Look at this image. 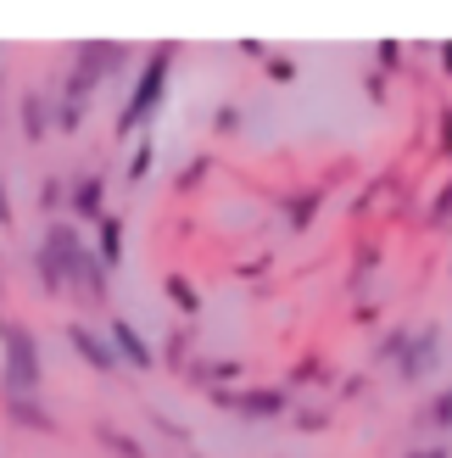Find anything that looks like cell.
Returning <instances> with one entry per match:
<instances>
[{"label":"cell","instance_id":"5b68a950","mask_svg":"<svg viewBox=\"0 0 452 458\" xmlns=\"http://www.w3.org/2000/svg\"><path fill=\"white\" fill-rule=\"evenodd\" d=\"M218 408H230L240 420H280L290 414V386H223V392H207Z\"/></svg>","mask_w":452,"mask_h":458},{"label":"cell","instance_id":"83f0119b","mask_svg":"<svg viewBox=\"0 0 452 458\" xmlns=\"http://www.w3.org/2000/svg\"><path fill=\"white\" fill-rule=\"evenodd\" d=\"M374 263H380V246H357V280H364Z\"/></svg>","mask_w":452,"mask_h":458},{"label":"cell","instance_id":"52a82bcc","mask_svg":"<svg viewBox=\"0 0 452 458\" xmlns=\"http://www.w3.org/2000/svg\"><path fill=\"white\" fill-rule=\"evenodd\" d=\"M67 213L84 218V224H101L106 218V174L101 168H84L67 179Z\"/></svg>","mask_w":452,"mask_h":458},{"label":"cell","instance_id":"1f68e13d","mask_svg":"<svg viewBox=\"0 0 452 458\" xmlns=\"http://www.w3.org/2000/svg\"><path fill=\"white\" fill-rule=\"evenodd\" d=\"M408 458H447V447H441V442H436V447H414Z\"/></svg>","mask_w":452,"mask_h":458},{"label":"cell","instance_id":"6da1fadb","mask_svg":"<svg viewBox=\"0 0 452 458\" xmlns=\"http://www.w3.org/2000/svg\"><path fill=\"white\" fill-rule=\"evenodd\" d=\"M34 274H39L45 296H67V291H73L79 302H96V308L106 302V268L96 263V246L79 235L73 218H51V224H45V235L34 246Z\"/></svg>","mask_w":452,"mask_h":458},{"label":"cell","instance_id":"d6a6232c","mask_svg":"<svg viewBox=\"0 0 452 458\" xmlns=\"http://www.w3.org/2000/svg\"><path fill=\"white\" fill-rule=\"evenodd\" d=\"M436 56H441V67H447V79H452V39H447V45H436Z\"/></svg>","mask_w":452,"mask_h":458},{"label":"cell","instance_id":"836d02e7","mask_svg":"<svg viewBox=\"0 0 452 458\" xmlns=\"http://www.w3.org/2000/svg\"><path fill=\"white\" fill-rule=\"evenodd\" d=\"M0 224H12V196H6V185H0Z\"/></svg>","mask_w":452,"mask_h":458},{"label":"cell","instance_id":"603a6c76","mask_svg":"<svg viewBox=\"0 0 452 458\" xmlns=\"http://www.w3.org/2000/svg\"><path fill=\"white\" fill-rule=\"evenodd\" d=\"M207 174H213V157H190V168L173 179V191H196V185H201Z\"/></svg>","mask_w":452,"mask_h":458},{"label":"cell","instance_id":"2e32d148","mask_svg":"<svg viewBox=\"0 0 452 458\" xmlns=\"http://www.w3.org/2000/svg\"><path fill=\"white\" fill-rule=\"evenodd\" d=\"M190 347H196V335L179 325V330H168V335H163V358H156V363H168V369L185 375V369H190Z\"/></svg>","mask_w":452,"mask_h":458},{"label":"cell","instance_id":"484cf974","mask_svg":"<svg viewBox=\"0 0 452 458\" xmlns=\"http://www.w3.org/2000/svg\"><path fill=\"white\" fill-rule=\"evenodd\" d=\"M447 218H452V185H447V191L436 196V208H431V229H441Z\"/></svg>","mask_w":452,"mask_h":458},{"label":"cell","instance_id":"7c38bea8","mask_svg":"<svg viewBox=\"0 0 452 458\" xmlns=\"http://www.w3.org/2000/svg\"><path fill=\"white\" fill-rule=\"evenodd\" d=\"M51 112H56V101L45 96V89H29V96H22V106H17L22 140H45V134H51Z\"/></svg>","mask_w":452,"mask_h":458},{"label":"cell","instance_id":"f1b7e54d","mask_svg":"<svg viewBox=\"0 0 452 458\" xmlns=\"http://www.w3.org/2000/svg\"><path fill=\"white\" fill-rule=\"evenodd\" d=\"M151 420H156V430H163V437H173V442H185V437H190V430L179 425V420H163V414H151Z\"/></svg>","mask_w":452,"mask_h":458},{"label":"cell","instance_id":"d6986e66","mask_svg":"<svg viewBox=\"0 0 452 458\" xmlns=\"http://www.w3.org/2000/svg\"><path fill=\"white\" fill-rule=\"evenodd\" d=\"M424 425H431V430H452V386H441V392L431 397V408H424Z\"/></svg>","mask_w":452,"mask_h":458},{"label":"cell","instance_id":"8fae6325","mask_svg":"<svg viewBox=\"0 0 452 458\" xmlns=\"http://www.w3.org/2000/svg\"><path fill=\"white\" fill-rule=\"evenodd\" d=\"M6 420L12 425H22V430H34V437H56V414L45 408L39 397H6Z\"/></svg>","mask_w":452,"mask_h":458},{"label":"cell","instance_id":"277c9868","mask_svg":"<svg viewBox=\"0 0 452 458\" xmlns=\"http://www.w3.org/2000/svg\"><path fill=\"white\" fill-rule=\"evenodd\" d=\"M0 352H6V369H0L6 397H39V386H45L39 335L29 325H17V318H6V325H0Z\"/></svg>","mask_w":452,"mask_h":458},{"label":"cell","instance_id":"e575fe53","mask_svg":"<svg viewBox=\"0 0 452 458\" xmlns=\"http://www.w3.org/2000/svg\"><path fill=\"white\" fill-rule=\"evenodd\" d=\"M0 106H6V73H0Z\"/></svg>","mask_w":452,"mask_h":458},{"label":"cell","instance_id":"9a60e30c","mask_svg":"<svg viewBox=\"0 0 452 458\" xmlns=\"http://www.w3.org/2000/svg\"><path fill=\"white\" fill-rule=\"evenodd\" d=\"M319 208H324V196H319V191L285 196V229H297V235H302V229H307L313 218H319Z\"/></svg>","mask_w":452,"mask_h":458},{"label":"cell","instance_id":"4fadbf2b","mask_svg":"<svg viewBox=\"0 0 452 458\" xmlns=\"http://www.w3.org/2000/svg\"><path fill=\"white\" fill-rule=\"evenodd\" d=\"M96 263L112 274V268H123V218L118 213H106L96 224Z\"/></svg>","mask_w":452,"mask_h":458},{"label":"cell","instance_id":"7402d4cb","mask_svg":"<svg viewBox=\"0 0 452 458\" xmlns=\"http://www.w3.org/2000/svg\"><path fill=\"white\" fill-rule=\"evenodd\" d=\"M408 335H414V330H391V335H380L374 363H397V358H402V347H408Z\"/></svg>","mask_w":452,"mask_h":458},{"label":"cell","instance_id":"4316f807","mask_svg":"<svg viewBox=\"0 0 452 458\" xmlns=\"http://www.w3.org/2000/svg\"><path fill=\"white\" fill-rule=\"evenodd\" d=\"M324 420H330L324 408H297V425H302V430H324Z\"/></svg>","mask_w":452,"mask_h":458},{"label":"cell","instance_id":"d590c367","mask_svg":"<svg viewBox=\"0 0 452 458\" xmlns=\"http://www.w3.org/2000/svg\"><path fill=\"white\" fill-rule=\"evenodd\" d=\"M0 325H6V318H0Z\"/></svg>","mask_w":452,"mask_h":458},{"label":"cell","instance_id":"ffe728a7","mask_svg":"<svg viewBox=\"0 0 452 458\" xmlns=\"http://www.w3.org/2000/svg\"><path fill=\"white\" fill-rule=\"evenodd\" d=\"M51 129H56V134H79V129H84V106H79V101H56Z\"/></svg>","mask_w":452,"mask_h":458},{"label":"cell","instance_id":"8d00e7d4","mask_svg":"<svg viewBox=\"0 0 452 458\" xmlns=\"http://www.w3.org/2000/svg\"><path fill=\"white\" fill-rule=\"evenodd\" d=\"M196 458H201V453H196Z\"/></svg>","mask_w":452,"mask_h":458},{"label":"cell","instance_id":"d4e9b609","mask_svg":"<svg viewBox=\"0 0 452 458\" xmlns=\"http://www.w3.org/2000/svg\"><path fill=\"white\" fill-rule=\"evenodd\" d=\"M213 129H218V134H235V129H240V106H218V112H213Z\"/></svg>","mask_w":452,"mask_h":458},{"label":"cell","instance_id":"4dcf8cb0","mask_svg":"<svg viewBox=\"0 0 452 458\" xmlns=\"http://www.w3.org/2000/svg\"><path fill=\"white\" fill-rule=\"evenodd\" d=\"M240 51H246V56H257V62H268V45H263V39H240Z\"/></svg>","mask_w":452,"mask_h":458},{"label":"cell","instance_id":"ac0fdd59","mask_svg":"<svg viewBox=\"0 0 452 458\" xmlns=\"http://www.w3.org/2000/svg\"><path fill=\"white\" fill-rule=\"evenodd\" d=\"M151 163H156V140H151V134H146V140L134 146V157H129V168H123V179H129V185H140V179L151 174Z\"/></svg>","mask_w":452,"mask_h":458},{"label":"cell","instance_id":"3957f363","mask_svg":"<svg viewBox=\"0 0 452 458\" xmlns=\"http://www.w3.org/2000/svg\"><path fill=\"white\" fill-rule=\"evenodd\" d=\"M173 56H179V45H151V56H146V67L134 73V89H129V101H123V112H118V134H134V129H146L151 123V112L163 106V96H168V79H173Z\"/></svg>","mask_w":452,"mask_h":458},{"label":"cell","instance_id":"8992f818","mask_svg":"<svg viewBox=\"0 0 452 458\" xmlns=\"http://www.w3.org/2000/svg\"><path fill=\"white\" fill-rule=\"evenodd\" d=\"M436 363H441V330L431 325V330H414V335H408V347H402V358L391 363V369H397V380L419 386L424 375L436 369Z\"/></svg>","mask_w":452,"mask_h":458},{"label":"cell","instance_id":"ba28073f","mask_svg":"<svg viewBox=\"0 0 452 458\" xmlns=\"http://www.w3.org/2000/svg\"><path fill=\"white\" fill-rule=\"evenodd\" d=\"M106 341H112V352H118L123 369H156V347L129 325V318H112V325H106Z\"/></svg>","mask_w":452,"mask_h":458},{"label":"cell","instance_id":"44dd1931","mask_svg":"<svg viewBox=\"0 0 452 458\" xmlns=\"http://www.w3.org/2000/svg\"><path fill=\"white\" fill-rule=\"evenodd\" d=\"M39 213H67V179H45L39 185Z\"/></svg>","mask_w":452,"mask_h":458},{"label":"cell","instance_id":"e0dca14e","mask_svg":"<svg viewBox=\"0 0 452 458\" xmlns=\"http://www.w3.org/2000/svg\"><path fill=\"white\" fill-rule=\"evenodd\" d=\"M96 442H101V447H106L112 458H146V447L134 442V437H123L118 425H96Z\"/></svg>","mask_w":452,"mask_h":458},{"label":"cell","instance_id":"5bb4252c","mask_svg":"<svg viewBox=\"0 0 452 458\" xmlns=\"http://www.w3.org/2000/svg\"><path fill=\"white\" fill-rule=\"evenodd\" d=\"M163 291H168V302L185 313V318H196L201 308H207V296H201V291H196V280H185V274H168Z\"/></svg>","mask_w":452,"mask_h":458},{"label":"cell","instance_id":"7a4b0ae2","mask_svg":"<svg viewBox=\"0 0 452 458\" xmlns=\"http://www.w3.org/2000/svg\"><path fill=\"white\" fill-rule=\"evenodd\" d=\"M129 62H134V45H123V39H79L73 45V73L62 79V101L84 106L106 79H118Z\"/></svg>","mask_w":452,"mask_h":458},{"label":"cell","instance_id":"f546056e","mask_svg":"<svg viewBox=\"0 0 452 458\" xmlns=\"http://www.w3.org/2000/svg\"><path fill=\"white\" fill-rule=\"evenodd\" d=\"M397 62H402V45L386 39V45H380V67H397Z\"/></svg>","mask_w":452,"mask_h":458},{"label":"cell","instance_id":"cb8c5ba5","mask_svg":"<svg viewBox=\"0 0 452 458\" xmlns=\"http://www.w3.org/2000/svg\"><path fill=\"white\" fill-rule=\"evenodd\" d=\"M268 79H274V84H297V62L280 56V51H268Z\"/></svg>","mask_w":452,"mask_h":458},{"label":"cell","instance_id":"30bf717a","mask_svg":"<svg viewBox=\"0 0 452 458\" xmlns=\"http://www.w3.org/2000/svg\"><path fill=\"white\" fill-rule=\"evenodd\" d=\"M240 375H246L240 358H190V369H185V380L201 386V392H223V386H235Z\"/></svg>","mask_w":452,"mask_h":458},{"label":"cell","instance_id":"9c48e42d","mask_svg":"<svg viewBox=\"0 0 452 458\" xmlns=\"http://www.w3.org/2000/svg\"><path fill=\"white\" fill-rule=\"evenodd\" d=\"M67 347H73V358H84L96 375H118L123 369L118 352H112V341L101 330H89V325H67Z\"/></svg>","mask_w":452,"mask_h":458}]
</instances>
